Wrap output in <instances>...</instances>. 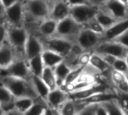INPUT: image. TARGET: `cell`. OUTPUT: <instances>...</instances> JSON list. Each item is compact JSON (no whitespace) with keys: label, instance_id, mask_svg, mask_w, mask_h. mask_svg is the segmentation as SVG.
I'll list each match as a JSON object with an SVG mask.
<instances>
[{"label":"cell","instance_id":"cell-30","mask_svg":"<svg viewBox=\"0 0 128 115\" xmlns=\"http://www.w3.org/2000/svg\"><path fill=\"white\" fill-rule=\"evenodd\" d=\"M48 104L46 103V100L38 97L34 99V104L30 108V109L26 112V114L28 115H44L46 108L47 107Z\"/></svg>","mask_w":128,"mask_h":115},{"label":"cell","instance_id":"cell-47","mask_svg":"<svg viewBox=\"0 0 128 115\" xmlns=\"http://www.w3.org/2000/svg\"><path fill=\"white\" fill-rule=\"evenodd\" d=\"M62 1H64V2H68V0H62Z\"/></svg>","mask_w":128,"mask_h":115},{"label":"cell","instance_id":"cell-50","mask_svg":"<svg viewBox=\"0 0 128 115\" xmlns=\"http://www.w3.org/2000/svg\"></svg>","mask_w":128,"mask_h":115},{"label":"cell","instance_id":"cell-38","mask_svg":"<svg viewBox=\"0 0 128 115\" xmlns=\"http://www.w3.org/2000/svg\"><path fill=\"white\" fill-rule=\"evenodd\" d=\"M119 102L125 114H128V95L121 94V96H119Z\"/></svg>","mask_w":128,"mask_h":115},{"label":"cell","instance_id":"cell-1","mask_svg":"<svg viewBox=\"0 0 128 115\" xmlns=\"http://www.w3.org/2000/svg\"><path fill=\"white\" fill-rule=\"evenodd\" d=\"M1 84L8 88L16 98L40 97L31 81L13 76L1 78Z\"/></svg>","mask_w":128,"mask_h":115},{"label":"cell","instance_id":"cell-46","mask_svg":"<svg viewBox=\"0 0 128 115\" xmlns=\"http://www.w3.org/2000/svg\"><path fill=\"white\" fill-rule=\"evenodd\" d=\"M24 1V2H28V1H29V0H23Z\"/></svg>","mask_w":128,"mask_h":115},{"label":"cell","instance_id":"cell-18","mask_svg":"<svg viewBox=\"0 0 128 115\" xmlns=\"http://www.w3.org/2000/svg\"><path fill=\"white\" fill-rule=\"evenodd\" d=\"M110 78L118 93L128 95V80L126 74L112 69L110 71Z\"/></svg>","mask_w":128,"mask_h":115},{"label":"cell","instance_id":"cell-13","mask_svg":"<svg viewBox=\"0 0 128 115\" xmlns=\"http://www.w3.org/2000/svg\"><path fill=\"white\" fill-rule=\"evenodd\" d=\"M108 90H110V89L106 85H104V84H101L100 82H97L94 84L92 85L91 87H88L82 90L74 91V92H71V93H69V96H70V99L77 101V100L86 99L98 92L106 91Z\"/></svg>","mask_w":128,"mask_h":115},{"label":"cell","instance_id":"cell-45","mask_svg":"<svg viewBox=\"0 0 128 115\" xmlns=\"http://www.w3.org/2000/svg\"><path fill=\"white\" fill-rule=\"evenodd\" d=\"M125 60H126V61H127V63H128V53L127 54L126 57H125Z\"/></svg>","mask_w":128,"mask_h":115},{"label":"cell","instance_id":"cell-21","mask_svg":"<svg viewBox=\"0 0 128 115\" xmlns=\"http://www.w3.org/2000/svg\"><path fill=\"white\" fill-rule=\"evenodd\" d=\"M89 65L97 70L100 74L106 73L112 69V66L105 60L103 56L94 51H93L91 56Z\"/></svg>","mask_w":128,"mask_h":115},{"label":"cell","instance_id":"cell-27","mask_svg":"<svg viewBox=\"0 0 128 115\" xmlns=\"http://www.w3.org/2000/svg\"><path fill=\"white\" fill-rule=\"evenodd\" d=\"M106 109L108 115H125V113L121 105L119 99L106 101L101 103Z\"/></svg>","mask_w":128,"mask_h":115},{"label":"cell","instance_id":"cell-49","mask_svg":"<svg viewBox=\"0 0 128 115\" xmlns=\"http://www.w3.org/2000/svg\"></svg>","mask_w":128,"mask_h":115},{"label":"cell","instance_id":"cell-11","mask_svg":"<svg viewBox=\"0 0 128 115\" xmlns=\"http://www.w3.org/2000/svg\"><path fill=\"white\" fill-rule=\"evenodd\" d=\"M100 9L118 20L124 19L128 17V6L119 0H108Z\"/></svg>","mask_w":128,"mask_h":115},{"label":"cell","instance_id":"cell-41","mask_svg":"<svg viewBox=\"0 0 128 115\" xmlns=\"http://www.w3.org/2000/svg\"><path fill=\"white\" fill-rule=\"evenodd\" d=\"M96 115H108V112L106 109L104 108V106L101 103L98 104V106L96 111Z\"/></svg>","mask_w":128,"mask_h":115},{"label":"cell","instance_id":"cell-15","mask_svg":"<svg viewBox=\"0 0 128 115\" xmlns=\"http://www.w3.org/2000/svg\"><path fill=\"white\" fill-rule=\"evenodd\" d=\"M18 57L15 50L8 41L1 43L0 47V67H8Z\"/></svg>","mask_w":128,"mask_h":115},{"label":"cell","instance_id":"cell-12","mask_svg":"<svg viewBox=\"0 0 128 115\" xmlns=\"http://www.w3.org/2000/svg\"><path fill=\"white\" fill-rule=\"evenodd\" d=\"M44 50V47L41 39L34 34L28 32V36L24 49L25 58L28 60L34 56L40 55Z\"/></svg>","mask_w":128,"mask_h":115},{"label":"cell","instance_id":"cell-35","mask_svg":"<svg viewBox=\"0 0 128 115\" xmlns=\"http://www.w3.org/2000/svg\"><path fill=\"white\" fill-rule=\"evenodd\" d=\"M93 51H84L77 58L78 66H86L89 64L91 56Z\"/></svg>","mask_w":128,"mask_h":115},{"label":"cell","instance_id":"cell-5","mask_svg":"<svg viewBox=\"0 0 128 115\" xmlns=\"http://www.w3.org/2000/svg\"><path fill=\"white\" fill-rule=\"evenodd\" d=\"M82 28L83 25L76 22L70 15L58 22L56 35L76 43L77 37Z\"/></svg>","mask_w":128,"mask_h":115},{"label":"cell","instance_id":"cell-10","mask_svg":"<svg viewBox=\"0 0 128 115\" xmlns=\"http://www.w3.org/2000/svg\"><path fill=\"white\" fill-rule=\"evenodd\" d=\"M70 16L79 23L83 25L94 17L100 8L89 4L70 6Z\"/></svg>","mask_w":128,"mask_h":115},{"label":"cell","instance_id":"cell-25","mask_svg":"<svg viewBox=\"0 0 128 115\" xmlns=\"http://www.w3.org/2000/svg\"><path fill=\"white\" fill-rule=\"evenodd\" d=\"M27 61L32 74L37 76H41L43 71L45 68L41 54L34 56L28 60Z\"/></svg>","mask_w":128,"mask_h":115},{"label":"cell","instance_id":"cell-29","mask_svg":"<svg viewBox=\"0 0 128 115\" xmlns=\"http://www.w3.org/2000/svg\"><path fill=\"white\" fill-rule=\"evenodd\" d=\"M95 17L100 23V24L105 28V29H109L110 27L113 26L117 21L119 20L115 18L113 16L110 15V14H108L100 9L96 14Z\"/></svg>","mask_w":128,"mask_h":115},{"label":"cell","instance_id":"cell-2","mask_svg":"<svg viewBox=\"0 0 128 115\" xmlns=\"http://www.w3.org/2000/svg\"><path fill=\"white\" fill-rule=\"evenodd\" d=\"M1 17L2 20H4L10 26H23L26 19L25 2L20 0L6 9L1 5Z\"/></svg>","mask_w":128,"mask_h":115},{"label":"cell","instance_id":"cell-19","mask_svg":"<svg viewBox=\"0 0 128 115\" xmlns=\"http://www.w3.org/2000/svg\"><path fill=\"white\" fill-rule=\"evenodd\" d=\"M128 29V17L119 20L113 26L106 29L104 40H114Z\"/></svg>","mask_w":128,"mask_h":115},{"label":"cell","instance_id":"cell-42","mask_svg":"<svg viewBox=\"0 0 128 115\" xmlns=\"http://www.w3.org/2000/svg\"><path fill=\"white\" fill-rule=\"evenodd\" d=\"M18 1H20V0H1V5L3 6L6 9L8 7H10L12 5H14V3L17 2Z\"/></svg>","mask_w":128,"mask_h":115},{"label":"cell","instance_id":"cell-40","mask_svg":"<svg viewBox=\"0 0 128 115\" xmlns=\"http://www.w3.org/2000/svg\"><path fill=\"white\" fill-rule=\"evenodd\" d=\"M108 0H88L90 5L98 7V8H100L101 6H103Z\"/></svg>","mask_w":128,"mask_h":115},{"label":"cell","instance_id":"cell-43","mask_svg":"<svg viewBox=\"0 0 128 115\" xmlns=\"http://www.w3.org/2000/svg\"><path fill=\"white\" fill-rule=\"evenodd\" d=\"M47 1H48V2L52 5H54V3H55L57 0H47Z\"/></svg>","mask_w":128,"mask_h":115},{"label":"cell","instance_id":"cell-34","mask_svg":"<svg viewBox=\"0 0 128 115\" xmlns=\"http://www.w3.org/2000/svg\"><path fill=\"white\" fill-rule=\"evenodd\" d=\"M85 68H86V66H80V67H77V68H75V69H72V70L70 72V74L68 75L64 84L72 83V82L76 81L77 78H79V76L80 75V74L85 69Z\"/></svg>","mask_w":128,"mask_h":115},{"label":"cell","instance_id":"cell-14","mask_svg":"<svg viewBox=\"0 0 128 115\" xmlns=\"http://www.w3.org/2000/svg\"><path fill=\"white\" fill-rule=\"evenodd\" d=\"M68 99H70L69 93L58 87L52 90H50L46 99V102L49 106L59 109Z\"/></svg>","mask_w":128,"mask_h":115},{"label":"cell","instance_id":"cell-7","mask_svg":"<svg viewBox=\"0 0 128 115\" xmlns=\"http://www.w3.org/2000/svg\"><path fill=\"white\" fill-rule=\"evenodd\" d=\"M44 49L51 50L56 53L62 55V56L68 57L73 49L74 42L57 35L50 38H44L41 39Z\"/></svg>","mask_w":128,"mask_h":115},{"label":"cell","instance_id":"cell-37","mask_svg":"<svg viewBox=\"0 0 128 115\" xmlns=\"http://www.w3.org/2000/svg\"><path fill=\"white\" fill-rule=\"evenodd\" d=\"M114 41L122 44V45L125 46L128 48V29L127 31H125L124 33H122V35H120L118 37L115 38Z\"/></svg>","mask_w":128,"mask_h":115},{"label":"cell","instance_id":"cell-26","mask_svg":"<svg viewBox=\"0 0 128 115\" xmlns=\"http://www.w3.org/2000/svg\"><path fill=\"white\" fill-rule=\"evenodd\" d=\"M40 77L44 80V81L46 84V85L49 87L50 90H52L58 87L57 85L56 77V74H55L53 68L45 66Z\"/></svg>","mask_w":128,"mask_h":115},{"label":"cell","instance_id":"cell-22","mask_svg":"<svg viewBox=\"0 0 128 115\" xmlns=\"http://www.w3.org/2000/svg\"><path fill=\"white\" fill-rule=\"evenodd\" d=\"M45 66L55 68L57 65L64 60V57L51 50L44 49L41 53Z\"/></svg>","mask_w":128,"mask_h":115},{"label":"cell","instance_id":"cell-31","mask_svg":"<svg viewBox=\"0 0 128 115\" xmlns=\"http://www.w3.org/2000/svg\"><path fill=\"white\" fill-rule=\"evenodd\" d=\"M60 114L63 115L79 114L80 110L76 101L73 99L67 100L59 108Z\"/></svg>","mask_w":128,"mask_h":115},{"label":"cell","instance_id":"cell-24","mask_svg":"<svg viewBox=\"0 0 128 115\" xmlns=\"http://www.w3.org/2000/svg\"><path fill=\"white\" fill-rule=\"evenodd\" d=\"M31 81H32L37 93L38 94V96L40 98L46 100L47 96L49 95V93L50 92V89L46 85V84L44 81V80L41 78V77L32 75Z\"/></svg>","mask_w":128,"mask_h":115},{"label":"cell","instance_id":"cell-28","mask_svg":"<svg viewBox=\"0 0 128 115\" xmlns=\"http://www.w3.org/2000/svg\"><path fill=\"white\" fill-rule=\"evenodd\" d=\"M34 99L31 97L16 98L14 101L15 108L20 113V114H26L34 104Z\"/></svg>","mask_w":128,"mask_h":115},{"label":"cell","instance_id":"cell-44","mask_svg":"<svg viewBox=\"0 0 128 115\" xmlns=\"http://www.w3.org/2000/svg\"><path fill=\"white\" fill-rule=\"evenodd\" d=\"M119 1H121L122 2H123L124 4H125V5H128V0H119Z\"/></svg>","mask_w":128,"mask_h":115},{"label":"cell","instance_id":"cell-9","mask_svg":"<svg viewBox=\"0 0 128 115\" xmlns=\"http://www.w3.org/2000/svg\"><path fill=\"white\" fill-rule=\"evenodd\" d=\"M103 40L104 35L95 33L83 27L77 37L76 43L85 51H94L96 47Z\"/></svg>","mask_w":128,"mask_h":115},{"label":"cell","instance_id":"cell-20","mask_svg":"<svg viewBox=\"0 0 128 115\" xmlns=\"http://www.w3.org/2000/svg\"><path fill=\"white\" fill-rule=\"evenodd\" d=\"M58 22L51 17L42 20L38 25V30L40 35L44 38H50L56 35Z\"/></svg>","mask_w":128,"mask_h":115},{"label":"cell","instance_id":"cell-48","mask_svg":"<svg viewBox=\"0 0 128 115\" xmlns=\"http://www.w3.org/2000/svg\"><path fill=\"white\" fill-rule=\"evenodd\" d=\"M126 75H127V78H128V74H126Z\"/></svg>","mask_w":128,"mask_h":115},{"label":"cell","instance_id":"cell-36","mask_svg":"<svg viewBox=\"0 0 128 115\" xmlns=\"http://www.w3.org/2000/svg\"><path fill=\"white\" fill-rule=\"evenodd\" d=\"M99 103H92L86 105L80 111L79 114L96 115V111Z\"/></svg>","mask_w":128,"mask_h":115},{"label":"cell","instance_id":"cell-39","mask_svg":"<svg viewBox=\"0 0 128 115\" xmlns=\"http://www.w3.org/2000/svg\"><path fill=\"white\" fill-rule=\"evenodd\" d=\"M68 2L70 6L79 5H85V4H89L90 5L88 0H68Z\"/></svg>","mask_w":128,"mask_h":115},{"label":"cell","instance_id":"cell-33","mask_svg":"<svg viewBox=\"0 0 128 115\" xmlns=\"http://www.w3.org/2000/svg\"><path fill=\"white\" fill-rule=\"evenodd\" d=\"M112 67L116 71L123 72L124 74H128V64L124 58L116 57Z\"/></svg>","mask_w":128,"mask_h":115},{"label":"cell","instance_id":"cell-23","mask_svg":"<svg viewBox=\"0 0 128 115\" xmlns=\"http://www.w3.org/2000/svg\"><path fill=\"white\" fill-rule=\"evenodd\" d=\"M53 69L56 77L57 85L58 87H62L65 83V81L72 69L65 63L64 60L60 63Z\"/></svg>","mask_w":128,"mask_h":115},{"label":"cell","instance_id":"cell-3","mask_svg":"<svg viewBox=\"0 0 128 115\" xmlns=\"http://www.w3.org/2000/svg\"><path fill=\"white\" fill-rule=\"evenodd\" d=\"M52 5L47 0H29L25 2L26 15L34 21L42 20L50 17Z\"/></svg>","mask_w":128,"mask_h":115},{"label":"cell","instance_id":"cell-17","mask_svg":"<svg viewBox=\"0 0 128 115\" xmlns=\"http://www.w3.org/2000/svg\"><path fill=\"white\" fill-rule=\"evenodd\" d=\"M70 8L68 2L57 0L52 5L50 17L59 22L70 15Z\"/></svg>","mask_w":128,"mask_h":115},{"label":"cell","instance_id":"cell-6","mask_svg":"<svg viewBox=\"0 0 128 115\" xmlns=\"http://www.w3.org/2000/svg\"><path fill=\"white\" fill-rule=\"evenodd\" d=\"M28 36V32L25 26L8 27V41L15 50L18 57L25 58L24 49Z\"/></svg>","mask_w":128,"mask_h":115},{"label":"cell","instance_id":"cell-32","mask_svg":"<svg viewBox=\"0 0 128 115\" xmlns=\"http://www.w3.org/2000/svg\"><path fill=\"white\" fill-rule=\"evenodd\" d=\"M83 27L86 29H88L95 33L100 34L104 35L105 33V28L100 24V23L97 20V18L94 17L89 20L88 22H86L85 24H83Z\"/></svg>","mask_w":128,"mask_h":115},{"label":"cell","instance_id":"cell-16","mask_svg":"<svg viewBox=\"0 0 128 115\" xmlns=\"http://www.w3.org/2000/svg\"><path fill=\"white\" fill-rule=\"evenodd\" d=\"M16 97L12 93L6 88L4 86L1 84L0 87V108L1 114H8L14 108V101Z\"/></svg>","mask_w":128,"mask_h":115},{"label":"cell","instance_id":"cell-4","mask_svg":"<svg viewBox=\"0 0 128 115\" xmlns=\"http://www.w3.org/2000/svg\"><path fill=\"white\" fill-rule=\"evenodd\" d=\"M1 78L13 76L31 81L32 72L26 58L17 57L8 67L1 68Z\"/></svg>","mask_w":128,"mask_h":115},{"label":"cell","instance_id":"cell-8","mask_svg":"<svg viewBox=\"0 0 128 115\" xmlns=\"http://www.w3.org/2000/svg\"><path fill=\"white\" fill-rule=\"evenodd\" d=\"M94 51L101 55H110L125 59L128 53V48L114 40H103Z\"/></svg>","mask_w":128,"mask_h":115}]
</instances>
